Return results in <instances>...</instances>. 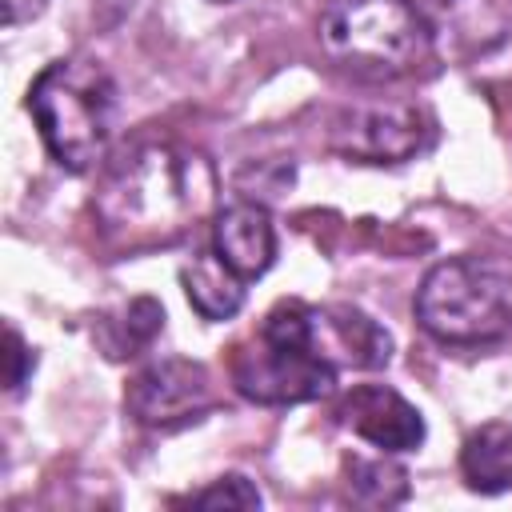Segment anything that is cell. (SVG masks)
<instances>
[{
	"mask_svg": "<svg viewBox=\"0 0 512 512\" xmlns=\"http://www.w3.org/2000/svg\"><path fill=\"white\" fill-rule=\"evenodd\" d=\"M216 168L188 144H140L124 152L92 196L100 236L120 252H148L184 240L216 208Z\"/></svg>",
	"mask_w": 512,
	"mask_h": 512,
	"instance_id": "1",
	"label": "cell"
},
{
	"mask_svg": "<svg viewBox=\"0 0 512 512\" xmlns=\"http://www.w3.org/2000/svg\"><path fill=\"white\" fill-rule=\"evenodd\" d=\"M28 112L64 172H92L116 136V80L92 56H60L28 84Z\"/></svg>",
	"mask_w": 512,
	"mask_h": 512,
	"instance_id": "2",
	"label": "cell"
},
{
	"mask_svg": "<svg viewBox=\"0 0 512 512\" xmlns=\"http://www.w3.org/2000/svg\"><path fill=\"white\" fill-rule=\"evenodd\" d=\"M228 376L256 404H308L336 392L340 368L324 356L312 324V304L280 300L256 332L232 344Z\"/></svg>",
	"mask_w": 512,
	"mask_h": 512,
	"instance_id": "3",
	"label": "cell"
},
{
	"mask_svg": "<svg viewBox=\"0 0 512 512\" xmlns=\"http://www.w3.org/2000/svg\"><path fill=\"white\" fill-rule=\"evenodd\" d=\"M324 56L356 76H416L436 56V32L412 0H328L316 20Z\"/></svg>",
	"mask_w": 512,
	"mask_h": 512,
	"instance_id": "4",
	"label": "cell"
},
{
	"mask_svg": "<svg viewBox=\"0 0 512 512\" xmlns=\"http://www.w3.org/2000/svg\"><path fill=\"white\" fill-rule=\"evenodd\" d=\"M416 320L440 344H496L512 332V264L452 256L416 288Z\"/></svg>",
	"mask_w": 512,
	"mask_h": 512,
	"instance_id": "5",
	"label": "cell"
},
{
	"mask_svg": "<svg viewBox=\"0 0 512 512\" xmlns=\"http://www.w3.org/2000/svg\"><path fill=\"white\" fill-rule=\"evenodd\" d=\"M436 136L432 116L404 100L348 104L328 124V148L356 164H404L428 152Z\"/></svg>",
	"mask_w": 512,
	"mask_h": 512,
	"instance_id": "6",
	"label": "cell"
},
{
	"mask_svg": "<svg viewBox=\"0 0 512 512\" xmlns=\"http://www.w3.org/2000/svg\"><path fill=\"white\" fill-rule=\"evenodd\" d=\"M124 408L144 428L176 432L200 424L216 408V384L200 360H184V356L152 360L128 376Z\"/></svg>",
	"mask_w": 512,
	"mask_h": 512,
	"instance_id": "7",
	"label": "cell"
},
{
	"mask_svg": "<svg viewBox=\"0 0 512 512\" xmlns=\"http://www.w3.org/2000/svg\"><path fill=\"white\" fill-rule=\"evenodd\" d=\"M340 424L380 452H412L424 444V416L388 384H352L336 404Z\"/></svg>",
	"mask_w": 512,
	"mask_h": 512,
	"instance_id": "8",
	"label": "cell"
},
{
	"mask_svg": "<svg viewBox=\"0 0 512 512\" xmlns=\"http://www.w3.org/2000/svg\"><path fill=\"white\" fill-rule=\"evenodd\" d=\"M212 248L236 276H244V280L264 276L276 264V224H272L268 208L256 200H240V204H228L224 212H216Z\"/></svg>",
	"mask_w": 512,
	"mask_h": 512,
	"instance_id": "9",
	"label": "cell"
},
{
	"mask_svg": "<svg viewBox=\"0 0 512 512\" xmlns=\"http://www.w3.org/2000/svg\"><path fill=\"white\" fill-rule=\"evenodd\" d=\"M312 324H316V340H320L324 356L336 368L372 372V368H384L392 360V336L372 316H364L360 308H348V304L316 308L312 304Z\"/></svg>",
	"mask_w": 512,
	"mask_h": 512,
	"instance_id": "10",
	"label": "cell"
},
{
	"mask_svg": "<svg viewBox=\"0 0 512 512\" xmlns=\"http://www.w3.org/2000/svg\"><path fill=\"white\" fill-rule=\"evenodd\" d=\"M180 284H184V296L188 304L204 316V320H232L240 308H244V276H236L220 256L216 248L212 252H196L188 264H180Z\"/></svg>",
	"mask_w": 512,
	"mask_h": 512,
	"instance_id": "11",
	"label": "cell"
},
{
	"mask_svg": "<svg viewBox=\"0 0 512 512\" xmlns=\"http://www.w3.org/2000/svg\"><path fill=\"white\" fill-rule=\"evenodd\" d=\"M460 476L472 492L496 496L512 488V424L492 420L468 432L460 448Z\"/></svg>",
	"mask_w": 512,
	"mask_h": 512,
	"instance_id": "12",
	"label": "cell"
},
{
	"mask_svg": "<svg viewBox=\"0 0 512 512\" xmlns=\"http://www.w3.org/2000/svg\"><path fill=\"white\" fill-rule=\"evenodd\" d=\"M344 488L356 504H368V508H392V504H404L408 500V472L396 464V460H368V456H352L344 464Z\"/></svg>",
	"mask_w": 512,
	"mask_h": 512,
	"instance_id": "13",
	"label": "cell"
},
{
	"mask_svg": "<svg viewBox=\"0 0 512 512\" xmlns=\"http://www.w3.org/2000/svg\"><path fill=\"white\" fill-rule=\"evenodd\" d=\"M188 504L192 508H260V492H256L252 480H244V476L232 472V476H220L208 488L192 492Z\"/></svg>",
	"mask_w": 512,
	"mask_h": 512,
	"instance_id": "14",
	"label": "cell"
},
{
	"mask_svg": "<svg viewBox=\"0 0 512 512\" xmlns=\"http://www.w3.org/2000/svg\"><path fill=\"white\" fill-rule=\"evenodd\" d=\"M4 336H8V352H4V388H8V392H20V388L28 384V376H32V368H36V352L24 344V336L16 332V324H8Z\"/></svg>",
	"mask_w": 512,
	"mask_h": 512,
	"instance_id": "15",
	"label": "cell"
},
{
	"mask_svg": "<svg viewBox=\"0 0 512 512\" xmlns=\"http://www.w3.org/2000/svg\"><path fill=\"white\" fill-rule=\"evenodd\" d=\"M0 8H4V28H20L32 24L48 8V0H0Z\"/></svg>",
	"mask_w": 512,
	"mask_h": 512,
	"instance_id": "16",
	"label": "cell"
},
{
	"mask_svg": "<svg viewBox=\"0 0 512 512\" xmlns=\"http://www.w3.org/2000/svg\"><path fill=\"white\" fill-rule=\"evenodd\" d=\"M208 4H228V0H208Z\"/></svg>",
	"mask_w": 512,
	"mask_h": 512,
	"instance_id": "17",
	"label": "cell"
},
{
	"mask_svg": "<svg viewBox=\"0 0 512 512\" xmlns=\"http://www.w3.org/2000/svg\"><path fill=\"white\" fill-rule=\"evenodd\" d=\"M444 4H460V0H444Z\"/></svg>",
	"mask_w": 512,
	"mask_h": 512,
	"instance_id": "18",
	"label": "cell"
}]
</instances>
